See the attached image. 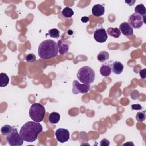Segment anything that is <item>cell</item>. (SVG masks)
Returning a JSON list of instances; mask_svg holds the SVG:
<instances>
[{"mask_svg": "<svg viewBox=\"0 0 146 146\" xmlns=\"http://www.w3.org/2000/svg\"><path fill=\"white\" fill-rule=\"evenodd\" d=\"M125 3H128V5H129V6H132V5H133V4L135 2V1H133V2H132V1H128V2H127V1H125Z\"/></svg>", "mask_w": 146, "mask_h": 146, "instance_id": "cell-29", "label": "cell"}, {"mask_svg": "<svg viewBox=\"0 0 146 146\" xmlns=\"http://www.w3.org/2000/svg\"><path fill=\"white\" fill-rule=\"evenodd\" d=\"M110 144V141L106 139H103L100 143V145L102 146H108Z\"/></svg>", "mask_w": 146, "mask_h": 146, "instance_id": "cell-25", "label": "cell"}, {"mask_svg": "<svg viewBox=\"0 0 146 146\" xmlns=\"http://www.w3.org/2000/svg\"><path fill=\"white\" fill-rule=\"evenodd\" d=\"M128 23L132 28L139 29L143 26L144 21L143 18L141 15L136 13H133L129 17Z\"/></svg>", "mask_w": 146, "mask_h": 146, "instance_id": "cell-7", "label": "cell"}, {"mask_svg": "<svg viewBox=\"0 0 146 146\" xmlns=\"http://www.w3.org/2000/svg\"><path fill=\"white\" fill-rule=\"evenodd\" d=\"M135 13L141 15L143 18L144 23H145L146 18V9L143 4H139L135 7Z\"/></svg>", "mask_w": 146, "mask_h": 146, "instance_id": "cell-15", "label": "cell"}, {"mask_svg": "<svg viewBox=\"0 0 146 146\" xmlns=\"http://www.w3.org/2000/svg\"><path fill=\"white\" fill-rule=\"evenodd\" d=\"M6 141L11 146H21L23 143V139L18 133L17 129L14 127L11 132L6 136Z\"/></svg>", "mask_w": 146, "mask_h": 146, "instance_id": "cell-5", "label": "cell"}, {"mask_svg": "<svg viewBox=\"0 0 146 146\" xmlns=\"http://www.w3.org/2000/svg\"><path fill=\"white\" fill-rule=\"evenodd\" d=\"M94 38L98 43H104L107 39V34L103 27H99L95 30L94 33Z\"/></svg>", "mask_w": 146, "mask_h": 146, "instance_id": "cell-9", "label": "cell"}, {"mask_svg": "<svg viewBox=\"0 0 146 146\" xmlns=\"http://www.w3.org/2000/svg\"><path fill=\"white\" fill-rule=\"evenodd\" d=\"M70 43L68 41H64L62 39H60L58 40L57 43L58 48V52L61 55H64L69 50V46H70Z\"/></svg>", "mask_w": 146, "mask_h": 146, "instance_id": "cell-11", "label": "cell"}, {"mask_svg": "<svg viewBox=\"0 0 146 146\" xmlns=\"http://www.w3.org/2000/svg\"><path fill=\"white\" fill-rule=\"evenodd\" d=\"M58 53L57 43L51 39H47L41 42L38 47V55L43 59L55 57Z\"/></svg>", "mask_w": 146, "mask_h": 146, "instance_id": "cell-2", "label": "cell"}, {"mask_svg": "<svg viewBox=\"0 0 146 146\" xmlns=\"http://www.w3.org/2000/svg\"><path fill=\"white\" fill-rule=\"evenodd\" d=\"M136 119L138 121H143L145 119V111L142 112H139L136 113Z\"/></svg>", "mask_w": 146, "mask_h": 146, "instance_id": "cell-23", "label": "cell"}, {"mask_svg": "<svg viewBox=\"0 0 146 146\" xmlns=\"http://www.w3.org/2000/svg\"><path fill=\"white\" fill-rule=\"evenodd\" d=\"M109 54L106 51H100L97 55V59L100 62H104L109 59Z\"/></svg>", "mask_w": 146, "mask_h": 146, "instance_id": "cell-19", "label": "cell"}, {"mask_svg": "<svg viewBox=\"0 0 146 146\" xmlns=\"http://www.w3.org/2000/svg\"><path fill=\"white\" fill-rule=\"evenodd\" d=\"M81 21L84 22V23H86V22H87L88 21H89V18L88 17H86V16H84V17H83L82 18H81Z\"/></svg>", "mask_w": 146, "mask_h": 146, "instance_id": "cell-28", "label": "cell"}, {"mask_svg": "<svg viewBox=\"0 0 146 146\" xmlns=\"http://www.w3.org/2000/svg\"><path fill=\"white\" fill-rule=\"evenodd\" d=\"M106 33L107 34H108L110 36L117 38L120 36L121 34V32L119 28H113V27H108L107 29Z\"/></svg>", "mask_w": 146, "mask_h": 146, "instance_id": "cell-16", "label": "cell"}, {"mask_svg": "<svg viewBox=\"0 0 146 146\" xmlns=\"http://www.w3.org/2000/svg\"><path fill=\"white\" fill-rule=\"evenodd\" d=\"M42 131L43 127L39 122L29 121L21 127L19 134L24 141L33 142L36 140L38 135Z\"/></svg>", "mask_w": 146, "mask_h": 146, "instance_id": "cell-1", "label": "cell"}, {"mask_svg": "<svg viewBox=\"0 0 146 146\" xmlns=\"http://www.w3.org/2000/svg\"><path fill=\"white\" fill-rule=\"evenodd\" d=\"M46 113L44 107L40 103H33L29 109V116L34 121H43Z\"/></svg>", "mask_w": 146, "mask_h": 146, "instance_id": "cell-4", "label": "cell"}, {"mask_svg": "<svg viewBox=\"0 0 146 146\" xmlns=\"http://www.w3.org/2000/svg\"><path fill=\"white\" fill-rule=\"evenodd\" d=\"M25 59H26V61L29 63H33L35 61L36 56L33 54H29L26 55Z\"/></svg>", "mask_w": 146, "mask_h": 146, "instance_id": "cell-24", "label": "cell"}, {"mask_svg": "<svg viewBox=\"0 0 146 146\" xmlns=\"http://www.w3.org/2000/svg\"><path fill=\"white\" fill-rule=\"evenodd\" d=\"M9 82V78L5 73L0 74V86L1 87H6Z\"/></svg>", "mask_w": 146, "mask_h": 146, "instance_id": "cell-18", "label": "cell"}, {"mask_svg": "<svg viewBox=\"0 0 146 146\" xmlns=\"http://www.w3.org/2000/svg\"><path fill=\"white\" fill-rule=\"evenodd\" d=\"M56 140L61 143L67 141L70 139V132L68 130L64 128H59L55 133Z\"/></svg>", "mask_w": 146, "mask_h": 146, "instance_id": "cell-8", "label": "cell"}, {"mask_svg": "<svg viewBox=\"0 0 146 146\" xmlns=\"http://www.w3.org/2000/svg\"><path fill=\"white\" fill-rule=\"evenodd\" d=\"M90 86L89 84L80 83L76 80H74L72 82V92L74 94L87 93L90 90Z\"/></svg>", "mask_w": 146, "mask_h": 146, "instance_id": "cell-6", "label": "cell"}, {"mask_svg": "<svg viewBox=\"0 0 146 146\" xmlns=\"http://www.w3.org/2000/svg\"><path fill=\"white\" fill-rule=\"evenodd\" d=\"M59 31L57 29H52L48 31V34L46 35H48L54 38H58L59 37Z\"/></svg>", "mask_w": 146, "mask_h": 146, "instance_id": "cell-22", "label": "cell"}, {"mask_svg": "<svg viewBox=\"0 0 146 146\" xmlns=\"http://www.w3.org/2000/svg\"><path fill=\"white\" fill-rule=\"evenodd\" d=\"M105 11L104 7L100 4L95 5L92 8V15L95 17L102 16Z\"/></svg>", "mask_w": 146, "mask_h": 146, "instance_id": "cell-13", "label": "cell"}, {"mask_svg": "<svg viewBox=\"0 0 146 146\" xmlns=\"http://www.w3.org/2000/svg\"><path fill=\"white\" fill-rule=\"evenodd\" d=\"M131 108L133 110H140L142 109V107L139 104H134L131 106Z\"/></svg>", "mask_w": 146, "mask_h": 146, "instance_id": "cell-26", "label": "cell"}, {"mask_svg": "<svg viewBox=\"0 0 146 146\" xmlns=\"http://www.w3.org/2000/svg\"><path fill=\"white\" fill-rule=\"evenodd\" d=\"M74 14L72 9L68 7H64L62 11V14L65 18H71Z\"/></svg>", "mask_w": 146, "mask_h": 146, "instance_id": "cell-20", "label": "cell"}, {"mask_svg": "<svg viewBox=\"0 0 146 146\" xmlns=\"http://www.w3.org/2000/svg\"><path fill=\"white\" fill-rule=\"evenodd\" d=\"M112 62H108L103 64L99 70L101 75L103 76H108L111 75L112 72Z\"/></svg>", "mask_w": 146, "mask_h": 146, "instance_id": "cell-12", "label": "cell"}, {"mask_svg": "<svg viewBox=\"0 0 146 146\" xmlns=\"http://www.w3.org/2000/svg\"><path fill=\"white\" fill-rule=\"evenodd\" d=\"M78 80L84 84H90L94 82L95 78L94 70L90 67L84 66L80 67L77 73Z\"/></svg>", "mask_w": 146, "mask_h": 146, "instance_id": "cell-3", "label": "cell"}, {"mask_svg": "<svg viewBox=\"0 0 146 146\" xmlns=\"http://www.w3.org/2000/svg\"><path fill=\"white\" fill-rule=\"evenodd\" d=\"M140 76L142 79H145V69H143L140 71Z\"/></svg>", "mask_w": 146, "mask_h": 146, "instance_id": "cell-27", "label": "cell"}, {"mask_svg": "<svg viewBox=\"0 0 146 146\" xmlns=\"http://www.w3.org/2000/svg\"><path fill=\"white\" fill-rule=\"evenodd\" d=\"M13 127H11L9 125L6 124L3 126L2 127V128H1V132L2 135L3 136H7V135H9L12 131Z\"/></svg>", "mask_w": 146, "mask_h": 146, "instance_id": "cell-21", "label": "cell"}, {"mask_svg": "<svg viewBox=\"0 0 146 146\" xmlns=\"http://www.w3.org/2000/svg\"><path fill=\"white\" fill-rule=\"evenodd\" d=\"M124 66L119 61H115L112 63V71L116 75H120L123 71Z\"/></svg>", "mask_w": 146, "mask_h": 146, "instance_id": "cell-14", "label": "cell"}, {"mask_svg": "<svg viewBox=\"0 0 146 146\" xmlns=\"http://www.w3.org/2000/svg\"><path fill=\"white\" fill-rule=\"evenodd\" d=\"M119 30L123 35L125 36H131L133 34V28L130 25L126 22L121 23L119 26Z\"/></svg>", "mask_w": 146, "mask_h": 146, "instance_id": "cell-10", "label": "cell"}, {"mask_svg": "<svg viewBox=\"0 0 146 146\" xmlns=\"http://www.w3.org/2000/svg\"><path fill=\"white\" fill-rule=\"evenodd\" d=\"M60 116L56 112H51L48 116V121L51 124H56L60 120Z\"/></svg>", "mask_w": 146, "mask_h": 146, "instance_id": "cell-17", "label": "cell"}]
</instances>
